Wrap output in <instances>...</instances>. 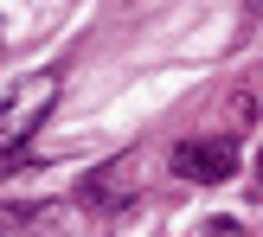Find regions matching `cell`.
<instances>
[{"mask_svg":"<svg viewBox=\"0 0 263 237\" xmlns=\"http://www.w3.org/2000/svg\"><path fill=\"white\" fill-rule=\"evenodd\" d=\"M174 173H180V180H193V186H218V180L238 173V141H231V135L180 141V148H174Z\"/></svg>","mask_w":263,"mask_h":237,"instance_id":"2","label":"cell"},{"mask_svg":"<svg viewBox=\"0 0 263 237\" xmlns=\"http://www.w3.org/2000/svg\"><path fill=\"white\" fill-rule=\"evenodd\" d=\"M58 84H64L58 71H32V77H20V84L0 96V154H7L13 167L32 161V135L51 115V103H58Z\"/></svg>","mask_w":263,"mask_h":237,"instance_id":"1","label":"cell"},{"mask_svg":"<svg viewBox=\"0 0 263 237\" xmlns=\"http://www.w3.org/2000/svg\"><path fill=\"white\" fill-rule=\"evenodd\" d=\"M251 13H263V0H251Z\"/></svg>","mask_w":263,"mask_h":237,"instance_id":"5","label":"cell"},{"mask_svg":"<svg viewBox=\"0 0 263 237\" xmlns=\"http://www.w3.org/2000/svg\"><path fill=\"white\" fill-rule=\"evenodd\" d=\"M0 173H13V161H7V154H0Z\"/></svg>","mask_w":263,"mask_h":237,"instance_id":"4","label":"cell"},{"mask_svg":"<svg viewBox=\"0 0 263 237\" xmlns=\"http://www.w3.org/2000/svg\"><path fill=\"white\" fill-rule=\"evenodd\" d=\"M77 199H84L90 212H128V205H135V167L128 161H103L97 173H84Z\"/></svg>","mask_w":263,"mask_h":237,"instance_id":"3","label":"cell"},{"mask_svg":"<svg viewBox=\"0 0 263 237\" xmlns=\"http://www.w3.org/2000/svg\"><path fill=\"white\" fill-rule=\"evenodd\" d=\"M257 173H263V154H257Z\"/></svg>","mask_w":263,"mask_h":237,"instance_id":"6","label":"cell"}]
</instances>
